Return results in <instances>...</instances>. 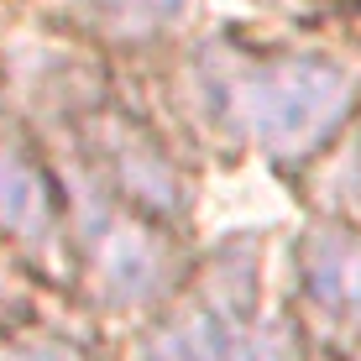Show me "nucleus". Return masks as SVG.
Wrapping results in <instances>:
<instances>
[{
  "instance_id": "obj_1",
  "label": "nucleus",
  "mask_w": 361,
  "mask_h": 361,
  "mask_svg": "<svg viewBox=\"0 0 361 361\" xmlns=\"http://www.w3.org/2000/svg\"><path fill=\"white\" fill-rule=\"evenodd\" d=\"M231 110L267 152L309 157L351 116L356 79L325 58H267L231 79Z\"/></svg>"
},
{
  "instance_id": "obj_3",
  "label": "nucleus",
  "mask_w": 361,
  "mask_h": 361,
  "mask_svg": "<svg viewBox=\"0 0 361 361\" xmlns=\"http://www.w3.org/2000/svg\"><path fill=\"white\" fill-rule=\"evenodd\" d=\"M94 272L116 304L152 298L168 283V246L131 215H99L94 220Z\"/></svg>"
},
{
  "instance_id": "obj_2",
  "label": "nucleus",
  "mask_w": 361,
  "mask_h": 361,
  "mask_svg": "<svg viewBox=\"0 0 361 361\" xmlns=\"http://www.w3.org/2000/svg\"><path fill=\"white\" fill-rule=\"evenodd\" d=\"M147 361H298V335L235 304H199L152 335Z\"/></svg>"
},
{
  "instance_id": "obj_5",
  "label": "nucleus",
  "mask_w": 361,
  "mask_h": 361,
  "mask_svg": "<svg viewBox=\"0 0 361 361\" xmlns=\"http://www.w3.org/2000/svg\"><path fill=\"white\" fill-rule=\"evenodd\" d=\"M0 231L16 241H42L53 231V199L27 157L0 152Z\"/></svg>"
},
{
  "instance_id": "obj_4",
  "label": "nucleus",
  "mask_w": 361,
  "mask_h": 361,
  "mask_svg": "<svg viewBox=\"0 0 361 361\" xmlns=\"http://www.w3.org/2000/svg\"><path fill=\"white\" fill-rule=\"evenodd\" d=\"M304 283L309 298L341 325L361 319V241L345 226H319L304 241Z\"/></svg>"
},
{
  "instance_id": "obj_8",
  "label": "nucleus",
  "mask_w": 361,
  "mask_h": 361,
  "mask_svg": "<svg viewBox=\"0 0 361 361\" xmlns=\"http://www.w3.org/2000/svg\"><path fill=\"white\" fill-rule=\"evenodd\" d=\"M351 189L361 194V147H356V163H351Z\"/></svg>"
},
{
  "instance_id": "obj_7",
  "label": "nucleus",
  "mask_w": 361,
  "mask_h": 361,
  "mask_svg": "<svg viewBox=\"0 0 361 361\" xmlns=\"http://www.w3.org/2000/svg\"><path fill=\"white\" fill-rule=\"evenodd\" d=\"M0 361H84L68 341H53V335H32V341L0 351Z\"/></svg>"
},
{
  "instance_id": "obj_6",
  "label": "nucleus",
  "mask_w": 361,
  "mask_h": 361,
  "mask_svg": "<svg viewBox=\"0 0 361 361\" xmlns=\"http://www.w3.org/2000/svg\"><path fill=\"white\" fill-rule=\"evenodd\" d=\"M110 157H116V168H121V178H126V189L142 199V204H152V209L178 204V178H173V168L163 163V152H157L147 136L116 131V136H110Z\"/></svg>"
}]
</instances>
